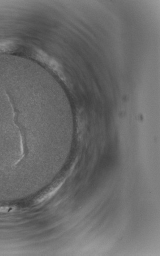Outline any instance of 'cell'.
<instances>
[{
    "label": "cell",
    "instance_id": "2",
    "mask_svg": "<svg viewBox=\"0 0 160 256\" xmlns=\"http://www.w3.org/2000/svg\"><path fill=\"white\" fill-rule=\"evenodd\" d=\"M61 184V182H59L46 190L36 199V204H40L50 199L55 194Z\"/></svg>",
    "mask_w": 160,
    "mask_h": 256
},
{
    "label": "cell",
    "instance_id": "1",
    "mask_svg": "<svg viewBox=\"0 0 160 256\" xmlns=\"http://www.w3.org/2000/svg\"><path fill=\"white\" fill-rule=\"evenodd\" d=\"M34 58L39 62L50 70L59 73L61 72V67L59 62L41 50L34 51Z\"/></svg>",
    "mask_w": 160,
    "mask_h": 256
},
{
    "label": "cell",
    "instance_id": "3",
    "mask_svg": "<svg viewBox=\"0 0 160 256\" xmlns=\"http://www.w3.org/2000/svg\"><path fill=\"white\" fill-rule=\"evenodd\" d=\"M15 47L14 42L10 40H0V53L11 52Z\"/></svg>",
    "mask_w": 160,
    "mask_h": 256
}]
</instances>
